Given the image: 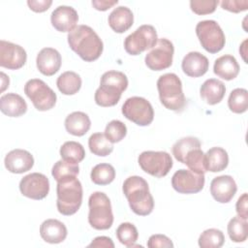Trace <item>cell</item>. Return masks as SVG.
Masks as SVG:
<instances>
[{
    "instance_id": "6da1fadb",
    "label": "cell",
    "mask_w": 248,
    "mask_h": 248,
    "mask_svg": "<svg viewBox=\"0 0 248 248\" xmlns=\"http://www.w3.org/2000/svg\"><path fill=\"white\" fill-rule=\"evenodd\" d=\"M68 44L85 62L97 60L104 49V45L98 34L87 25H78L68 34Z\"/></svg>"
},
{
    "instance_id": "f35d334b",
    "label": "cell",
    "mask_w": 248,
    "mask_h": 248,
    "mask_svg": "<svg viewBox=\"0 0 248 248\" xmlns=\"http://www.w3.org/2000/svg\"><path fill=\"white\" fill-rule=\"evenodd\" d=\"M104 134L110 142H119L126 137L127 127L120 120H111L107 124Z\"/></svg>"
},
{
    "instance_id": "836d02e7",
    "label": "cell",
    "mask_w": 248,
    "mask_h": 248,
    "mask_svg": "<svg viewBox=\"0 0 248 248\" xmlns=\"http://www.w3.org/2000/svg\"><path fill=\"white\" fill-rule=\"evenodd\" d=\"M201 141L199 139L195 138V137H185L182 138L180 140H178L173 145H172V155L174 156V158L180 162L183 163V160L186 156V154L194 149V148H198L201 147Z\"/></svg>"
},
{
    "instance_id": "f6af8a7d",
    "label": "cell",
    "mask_w": 248,
    "mask_h": 248,
    "mask_svg": "<svg viewBox=\"0 0 248 248\" xmlns=\"http://www.w3.org/2000/svg\"><path fill=\"white\" fill-rule=\"evenodd\" d=\"M88 247H106V248H113L114 243L112 242L110 237L108 236H97L95 237Z\"/></svg>"
},
{
    "instance_id": "ac0fdd59",
    "label": "cell",
    "mask_w": 248,
    "mask_h": 248,
    "mask_svg": "<svg viewBox=\"0 0 248 248\" xmlns=\"http://www.w3.org/2000/svg\"><path fill=\"white\" fill-rule=\"evenodd\" d=\"M6 169L12 173H23L32 169L34 158L30 152L24 149H14L10 151L4 160Z\"/></svg>"
},
{
    "instance_id": "3957f363",
    "label": "cell",
    "mask_w": 248,
    "mask_h": 248,
    "mask_svg": "<svg viewBox=\"0 0 248 248\" xmlns=\"http://www.w3.org/2000/svg\"><path fill=\"white\" fill-rule=\"evenodd\" d=\"M128 87V78L126 75L118 71H108L103 74L100 80V86L95 92V103L100 107L115 106L123 91Z\"/></svg>"
},
{
    "instance_id": "8992f818",
    "label": "cell",
    "mask_w": 248,
    "mask_h": 248,
    "mask_svg": "<svg viewBox=\"0 0 248 248\" xmlns=\"http://www.w3.org/2000/svg\"><path fill=\"white\" fill-rule=\"evenodd\" d=\"M88 223L95 230H108L112 226L113 214L108 197L104 192H94L88 200Z\"/></svg>"
},
{
    "instance_id": "ab89813d",
    "label": "cell",
    "mask_w": 248,
    "mask_h": 248,
    "mask_svg": "<svg viewBox=\"0 0 248 248\" xmlns=\"http://www.w3.org/2000/svg\"><path fill=\"white\" fill-rule=\"evenodd\" d=\"M218 4V0H192L190 1V8L195 14L203 16L212 14L216 10Z\"/></svg>"
},
{
    "instance_id": "ba28073f",
    "label": "cell",
    "mask_w": 248,
    "mask_h": 248,
    "mask_svg": "<svg viewBox=\"0 0 248 248\" xmlns=\"http://www.w3.org/2000/svg\"><path fill=\"white\" fill-rule=\"evenodd\" d=\"M24 93L40 111L49 110L56 104L55 92L42 79H29L24 85Z\"/></svg>"
},
{
    "instance_id": "d6986e66",
    "label": "cell",
    "mask_w": 248,
    "mask_h": 248,
    "mask_svg": "<svg viewBox=\"0 0 248 248\" xmlns=\"http://www.w3.org/2000/svg\"><path fill=\"white\" fill-rule=\"evenodd\" d=\"M61 54L52 47H44L40 50L36 58L38 70L47 77L56 74L61 67Z\"/></svg>"
},
{
    "instance_id": "52a82bcc",
    "label": "cell",
    "mask_w": 248,
    "mask_h": 248,
    "mask_svg": "<svg viewBox=\"0 0 248 248\" xmlns=\"http://www.w3.org/2000/svg\"><path fill=\"white\" fill-rule=\"evenodd\" d=\"M196 34L202 46L209 53H217L225 46V34L215 20L200 21L196 26Z\"/></svg>"
},
{
    "instance_id": "30bf717a",
    "label": "cell",
    "mask_w": 248,
    "mask_h": 248,
    "mask_svg": "<svg viewBox=\"0 0 248 248\" xmlns=\"http://www.w3.org/2000/svg\"><path fill=\"white\" fill-rule=\"evenodd\" d=\"M158 41L156 29L149 24H143L137 28L135 32L128 35L124 41V48L131 55L140 53L152 48Z\"/></svg>"
},
{
    "instance_id": "5b68a950",
    "label": "cell",
    "mask_w": 248,
    "mask_h": 248,
    "mask_svg": "<svg viewBox=\"0 0 248 248\" xmlns=\"http://www.w3.org/2000/svg\"><path fill=\"white\" fill-rule=\"evenodd\" d=\"M56 206L59 213L65 216L75 214L82 202V186L76 177L57 183Z\"/></svg>"
},
{
    "instance_id": "ffe728a7",
    "label": "cell",
    "mask_w": 248,
    "mask_h": 248,
    "mask_svg": "<svg viewBox=\"0 0 248 248\" xmlns=\"http://www.w3.org/2000/svg\"><path fill=\"white\" fill-rule=\"evenodd\" d=\"M209 67V62L206 56L198 51L187 53L181 63V68L188 77L199 78L203 76Z\"/></svg>"
},
{
    "instance_id": "b9f144b4",
    "label": "cell",
    "mask_w": 248,
    "mask_h": 248,
    "mask_svg": "<svg viewBox=\"0 0 248 248\" xmlns=\"http://www.w3.org/2000/svg\"><path fill=\"white\" fill-rule=\"evenodd\" d=\"M221 7L232 13H240L248 9L247 0H224L221 2Z\"/></svg>"
},
{
    "instance_id": "7dc6e473",
    "label": "cell",
    "mask_w": 248,
    "mask_h": 248,
    "mask_svg": "<svg viewBox=\"0 0 248 248\" xmlns=\"http://www.w3.org/2000/svg\"><path fill=\"white\" fill-rule=\"evenodd\" d=\"M1 77H2V89H1V91L3 92L6 89V87H9L10 80H9V77H7L3 72L1 73Z\"/></svg>"
},
{
    "instance_id": "f546056e",
    "label": "cell",
    "mask_w": 248,
    "mask_h": 248,
    "mask_svg": "<svg viewBox=\"0 0 248 248\" xmlns=\"http://www.w3.org/2000/svg\"><path fill=\"white\" fill-rule=\"evenodd\" d=\"M88 146L90 151L97 156L105 157L109 155L113 150L112 142H110L105 134L94 133L88 139Z\"/></svg>"
},
{
    "instance_id": "60d3db41",
    "label": "cell",
    "mask_w": 248,
    "mask_h": 248,
    "mask_svg": "<svg viewBox=\"0 0 248 248\" xmlns=\"http://www.w3.org/2000/svg\"><path fill=\"white\" fill-rule=\"evenodd\" d=\"M147 247L149 248H172L173 243L165 234H152L147 241Z\"/></svg>"
},
{
    "instance_id": "8d00e7d4",
    "label": "cell",
    "mask_w": 248,
    "mask_h": 248,
    "mask_svg": "<svg viewBox=\"0 0 248 248\" xmlns=\"http://www.w3.org/2000/svg\"><path fill=\"white\" fill-rule=\"evenodd\" d=\"M116 237L121 244L127 247H134L138 240L139 232L135 225L129 222H124L116 229Z\"/></svg>"
},
{
    "instance_id": "e0dca14e",
    "label": "cell",
    "mask_w": 248,
    "mask_h": 248,
    "mask_svg": "<svg viewBox=\"0 0 248 248\" xmlns=\"http://www.w3.org/2000/svg\"><path fill=\"white\" fill-rule=\"evenodd\" d=\"M52 26L59 32H71L78 21L77 11L70 6H58L50 16Z\"/></svg>"
},
{
    "instance_id": "44dd1931",
    "label": "cell",
    "mask_w": 248,
    "mask_h": 248,
    "mask_svg": "<svg viewBox=\"0 0 248 248\" xmlns=\"http://www.w3.org/2000/svg\"><path fill=\"white\" fill-rule=\"evenodd\" d=\"M41 237L47 243L57 244L65 240L68 234L66 226L59 220L47 219L40 227Z\"/></svg>"
},
{
    "instance_id": "1f68e13d",
    "label": "cell",
    "mask_w": 248,
    "mask_h": 248,
    "mask_svg": "<svg viewBox=\"0 0 248 248\" xmlns=\"http://www.w3.org/2000/svg\"><path fill=\"white\" fill-rule=\"evenodd\" d=\"M228 233L232 241L244 242L248 235V223L247 220L239 216L232 217L228 224Z\"/></svg>"
},
{
    "instance_id": "8fae6325",
    "label": "cell",
    "mask_w": 248,
    "mask_h": 248,
    "mask_svg": "<svg viewBox=\"0 0 248 248\" xmlns=\"http://www.w3.org/2000/svg\"><path fill=\"white\" fill-rule=\"evenodd\" d=\"M122 114L139 126L151 124L154 118V110L151 104L142 97L134 96L128 98L122 106Z\"/></svg>"
},
{
    "instance_id": "484cf974",
    "label": "cell",
    "mask_w": 248,
    "mask_h": 248,
    "mask_svg": "<svg viewBox=\"0 0 248 248\" xmlns=\"http://www.w3.org/2000/svg\"><path fill=\"white\" fill-rule=\"evenodd\" d=\"M66 131L76 137L85 135L91 126L89 116L82 111H74L70 113L65 119Z\"/></svg>"
},
{
    "instance_id": "2e32d148",
    "label": "cell",
    "mask_w": 248,
    "mask_h": 248,
    "mask_svg": "<svg viewBox=\"0 0 248 248\" xmlns=\"http://www.w3.org/2000/svg\"><path fill=\"white\" fill-rule=\"evenodd\" d=\"M236 191V183L231 175L217 176L213 178L210 183V194L215 201L221 203L231 202Z\"/></svg>"
},
{
    "instance_id": "603a6c76",
    "label": "cell",
    "mask_w": 248,
    "mask_h": 248,
    "mask_svg": "<svg viewBox=\"0 0 248 248\" xmlns=\"http://www.w3.org/2000/svg\"><path fill=\"white\" fill-rule=\"evenodd\" d=\"M0 110L7 116L19 117L27 110L24 99L16 93H7L0 98Z\"/></svg>"
},
{
    "instance_id": "bcb514c9",
    "label": "cell",
    "mask_w": 248,
    "mask_h": 248,
    "mask_svg": "<svg viewBox=\"0 0 248 248\" xmlns=\"http://www.w3.org/2000/svg\"><path fill=\"white\" fill-rule=\"evenodd\" d=\"M117 3H118L117 0H112V1H109V0H93L92 1V6L96 10L104 12V11H107L109 8L113 7Z\"/></svg>"
},
{
    "instance_id": "9a60e30c",
    "label": "cell",
    "mask_w": 248,
    "mask_h": 248,
    "mask_svg": "<svg viewBox=\"0 0 248 248\" xmlns=\"http://www.w3.org/2000/svg\"><path fill=\"white\" fill-rule=\"evenodd\" d=\"M27 54L19 45L0 41V66L9 70H17L26 63Z\"/></svg>"
},
{
    "instance_id": "74e56055",
    "label": "cell",
    "mask_w": 248,
    "mask_h": 248,
    "mask_svg": "<svg viewBox=\"0 0 248 248\" xmlns=\"http://www.w3.org/2000/svg\"><path fill=\"white\" fill-rule=\"evenodd\" d=\"M188 167V169L196 173H203L206 171L204 165V153L201 149V147L194 148L190 150L184 160L183 163Z\"/></svg>"
},
{
    "instance_id": "d4e9b609",
    "label": "cell",
    "mask_w": 248,
    "mask_h": 248,
    "mask_svg": "<svg viewBox=\"0 0 248 248\" xmlns=\"http://www.w3.org/2000/svg\"><path fill=\"white\" fill-rule=\"evenodd\" d=\"M239 69L236 59L230 54H225L217 58L213 66L214 74L225 80L235 78L239 73Z\"/></svg>"
},
{
    "instance_id": "4fadbf2b",
    "label": "cell",
    "mask_w": 248,
    "mask_h": 248,
    "mask_svg": "<svg viewBox=\"0 0 248 248\" xmlns=\"http://www.w3.org/2000/svg\"><path fill=\"white\" fill-rule=\"evenodd\" d=\"M204 174L196 173L190 170H178L171 177L172 188L180 194H196L204 186Z\"/></svg>"
},
{
    "instance_id": "277c9868",
    "label": "cell",
    "mask_w": 248,
    "mask_h": 248,
    "mask_svg": "<svg viewBox=\"0 0 248 248\" xmlns=\"http://www.w3.org/2000/svg\"><path fill=\"white\" fill-rule=\"evenodd\" d=\"M157 89L162 105L176 112H180L186 106L185 95L180 78L173 73L162 75L157 80Z\"/></svg>"
},
{
    "instance_id": "d6a6232c",
    "label": "cell",
    "mask_w": 248,
    "mask_h": 248,
    "mask_svg": "<svg viewBox=\"0 0 248 248\" xmlns=\"http://www.w3.org/2000/svg\"><path fill=\"white\" fill-rule=\"evenodd\" d=\"M60 156L63 160L73 163H79L85 157V150L83 146L74 140L64 142L60 147Z\"/></svg>"
},
{
    "instance_id": "d590c367",
    "label": "cell",
    "mask_w": 248,
    "mask_h": 248,
    "mask_svg": "<svg viewBox=\"0 0 248 248\" xmlns=\"http://www.w3.org/2000/svg\"><path fill=\"white\" fill-rule=\"evenodd\" d=\"M229 108L234 113H243L248 108V91L244 88L233 89L228 99Z\"/></svg>"
},
{
    "instance_id": "7c38bea8",
    "label": "cell",
    "mask_w": 248,
    "mask_h": 248,
    "mask_svg": "<svg viewBox=\"0 0 248 248\" xmlns=\"http://www.w3.org/2000/svg\"><path fill=\"white\" fill-rule=\"evenodd\" d=\"M174 47L170 41L166 38L158 39L156 45L145 55V65L152 71L168 69L172 64Z\"/></svg>"
},
{
    "instance_id": "83f0119b",
    "label": "cell",
    "mask_w": 248,
    "mask_h": 248,
    "mask_svg": "<svg viewBox=\"0 0 248 248\" xmlns=\"http://www.w3.org/2000/svg\"><path fill=\"white\" fill-rule=\"evenodd\" d=\"M81 82L79 75L72 71H67L57 78L56 85L62 94L74 95L79 91Z\"/></svg>"
},
{
    "instance_id": "c3c4849f",
    "label": "cell",
    "mask_w": 248,
    "mask_h": 248,
    "mask_svg": "<svg viewBox=\"0 0 248 248\" xmlns=\"http://www.w3.org/2000/svg\"><path fill=\"white\" fill-rule=\"evenodd\" d=\"M246 43H247V40H245V41L242 43V45H241V46L239 47V49H241V48H246V46H245ZM239 52H240V54L242 55V57H243V60H244V61H245V63H246V58H245V54H246V51H242V50H239Z\"/></svg>"
},
{
    "instance_id": "4dcf8cb0",
    "label": "cell",
    "mask_w": 248,
    "mask_h": 248,
    "mask_svg": "<svg viewBox=\"0 0 248 248\" xmlns=\"http://www.w3.org/2000/svg\"><path fill=\"white\" fill-rule=\"evenodd\" d=\"M90 177L92 182L97 185H108L114 180L115 170L109 164L101 163L92 169Z\"/></svg>"
},
{
    "instance_id": "f1b7e54d",
    "label": "cell",
    "mask_w": 248,
    "mask_h": 248,
    "mask_svg": "<svg viewBox=\"0 0 248 248\" xmlns=\"http://www.w3.org/2000/svg\"><path fill=\"white\" fill-rule=\"evenodd\" d=\"M79 172V168L78 163H73L66 160L57 161L51 170V174L53 178L58 182H62L68 179L76 178Z\"/></svg>"
},
{
    "instance_id": "7bdbcfd3",
    "label": "cell",
    "mask_w": 248,
    "mask_h": 248,
    "mask_svg": "<svg viewBox=\"0 0 248 248\" xmlns=\"http://www.w3.org/2000/svg\"><path fill=\"white\" fill-rule=\"evenodd\" d=\"M51 0H28L27 5L35 13H43L51 6Z\"/></svg>"
},
{
    "instance_id": "ee69618b",
    "label": "cell",
    "mask_w": 248,
    "mask_h": 248,
    "mask_svg": "<svg viewBox=\"0 0 248 248\" xmlns=\"http://www.w3.org/2000/svg\"><path fill=\"white\" fill-rule=\"evenodd\" d=\"M247 202H248V198H247V193L242 194L235 204V209H236V213L237 215L242 218L247 220L248 218V209H247Z\"/></svg>"
},
{
    "instance_id": "9c48e42d",
    "label": "cell",
    "mask_w": 248,
    "mask_h": 248,
    "mask_svg": "<svg viewBox=\"0 0 248 248\" xmlns=\"http://www.w3.org/2000/svg\"><path fill=\"white\" fill-rule=\"evenodd\" d=\"M138 162L141 170L155 177L166 176L172 168V159L166 151H143Z\"/></svg>"
},
{
    "instance_id": "cb8c5ba5",
    "label": "cell",
    "mask_w": 248,
    "mask_h": 248,
    "mask_svg": "<svg viewBox=\"0 0 248 248\" xmlns=\"http://www.w3.org/2000/svg\"><path fill=\"white\" fill-rule=\"evenodd\" d=\"M226 93L225 84L216 78L206 79L200 88V94L203 101L208 105H216L220 103Z\"/></svg>"
},
{
    "instance_id": "4316f807",
    "label": "cell",
    "mask_w": 248,
    "mask_h": 248,
    "mask_svg": "<svg viewBox=\"0 0 248 248\" xmlns=\"http://www.w3.org/2000/svg\"><path fill=\"white\" fill-rule=\"evenodd\" d=\"M229 164V155L222 147H212L204 154L206 171L218 172L224 170Z\"/></svg>"
},
{
    "instance_id": "5bb4252c",
    "label": "cell",
    "mask_w": 248,
    "mask_h": 248,
    "mask_svg": "<svg viewBox=\"0 0 248 248\" xmlns=\"http://www.w3.org/2000/svg\"><path fill=\"white\" fill-rule=\"evenodd\" d=\"M20 193L32 200H43L49 192L48 178L40 172H32L25 175L19 182Z\"/></svg>"
},
{
    "instance_id": "7a4b0ae2",
    "label": "cell",
    "mask_w": 248,
    "mask_h": 248,
    "mask_svg": "<svg viewBox=\"0 0 248 248\" xmlns=\"http://www.w3.org/2000/svg\"><path fill=\"white\" fill-rule=\"evenodd\" d=\"M122 190L135 214L146 216L153 211L154 200L144 178L138 175L129 176L124 181Z\"/></svg>"
},
{
    "instance_id": "7402d4cb",
    "label": "cell",
    "mask_w": 248,
    "mask_h": 248,
    "mask_svg": "<svg viewBox=\"0 0 248 248\" xmlns=\"http://www.w3.org/2000/svg\"><path fill=\"white\" fill-rule=\"evenodd\" d=\"M109 27L116 33H124L131 28L134 22V16L132 11L125 6H119L109 14L108 18Z\"/></svg>"
},
{
    "instance_id": "e575fe53",
    "label": "cell",
    "mask_w": 248,
    "mask_h": 248,
    "mask_svg": "<svg viewBox=\"0 0 248 248\" xmlns=\"http://www.w3.org/2000/svg\"><path fill=\"white\" fill-rule=\"evenodd\" d=\"M198 242L202 248H219L223 246L225 236L223 232L218 229H207L201 233Z\"/></svg>"
}]
</instances>
